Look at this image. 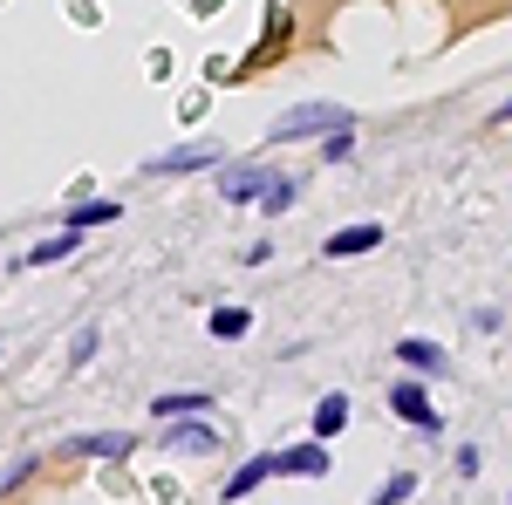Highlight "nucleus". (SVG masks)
Wrapping results in <instances>:
<instances>
[{
  "label": "nucleus",
  "instance_id": "9",
  "mask_svg": "<svg viewBox=\"0 0 512 505\" xmlns=\"http://www.w3.org/2000/svg\"><path fill=\"white\" fill-rule=\"evenodd\" d=\"M198 164H219V151H205V144H198V151H171V157H151V164H144V171H198Z\"/></svg>",
  "mask_w": 512,
  "mask_h": 505
},
{
  "label": "nucleus",
  "instance_id": "17",
  "mask_svg": "<svg viewBox=\"0 0 512 505\" xmlns=\"http://www.w3.org/2000/svg\"><path fill=\"white\" fill-rule=\"evenodd\" d=\"M287 205H294V185H287V178H274V185H267V212H274V219H280Z\"/></svg>",
  "mask_w": 512,
  "mask_h": 505
},
{
  "label": "nucleus",
  "instance_id": "1",
  "mask_svg": "<svg viewBox=\"0 0 512 505\" xmlns=\"http://www.w3.org/2000/svg\"><path fill=\"white\" fill-rule=\"evenodd\" d=\"M349 123V110H335V103H301V110H287V117H274V144H294V137H315V130H342Z\"/></svg>",
  "mask_w": 512,
  "mask_h": 505
},
{
  "label": "nucleus",
  "instance_id": "8",
  "mask_svg": "<svg viewBox=\"0 0 512 505\" xmlns=\"http://www.w3.org/2000/svg\"><path fill=\"white\" fill-rule=\"evenodd\" d=\"M76 253V226L69 233H55V239H41V246H28V260L21 267H55V260H69Z\"/></svg>",
  "mask_w": 512,
  "mask_h": 505
},
{
  "label": "nucleus",
  "instance_id": "11",
  "mask_svg": "<svg viewBox=\"0 0 512 505\" xmlns=\"http://www.w3.org/2000/svg\"><path fill=\"white\" fill-rule=\"evenodd\" d=\"M267 185H274V178H260V171H233V178H226V198L246 205V198H267Z\"/></svg>",
  "mask_w": 512,
  "mask_h": 505
},
{
  "label": "nucleus",
  "instance_id": "10",
  "mask_svg": "<svg viewBox=\"0 0 512 505\" xmlns=\"http://www.w3.org/2000/svg\"><path fill=\"white\" fill-rule=\"evenodd\" d=\"M130 444H137V437H76V444H69V451H82V458H123V451H130Z\"/></svg>",
  "mask_w": 512,
  "mask_h": 505
},
{
  "label": "nucleus",
  "instance_id": "15",
  "mask_svg": "<svg viewBox=\"0 0 512 505\" xmlns=\"http://www.w3.org/2000/svg\"><path fill=\"white\" fill-rule=\"evenodd\" d=\"M110 219H123L117 205H76V212H69V226H76V233H89V226H110Z\"/></svg>",
  "mask_w": 512,
  "mask_h": 505
},
{
  "label": "nucleus",
  "instance_id": "2",
  "mask_svg": "<svg viewBox=\"0 0 512 505\" xmlns=\"http://www.w3.org/2000/svg\"><path fill=\"white\" fill-rule=\"evenodd\" d=\"M390 410H396V417H403V424L431 430V437H437V430H444V424H437V410H431V396H424V389H417V383H390Z\"/></svg>",
  "mask_w": 512,
  "mask_h": 505
},
{
  "label": "nucleus",
  "instance_id": "18",
  "mask_svg": "<svg viewBox=\"0 0 512 505\" xmlns=\"http://www.w3.org/2000/svg\"><path fill=\"white\" fill-rule=\"evenodd\" d=\"M349 144H355L349 123H342V130H328V164H342V157H349Z\"/></svg>",
  "mask_w": 512,
  "mask_h": 505
},
{
  "label": "nucleus",
  "instance_id": "4",
  "mask_svg": "<svg viewBox=\"0 0 512 505\" xmlns=\"http://www.w3.org/2000/svg\"><path fill=\"white\" fill-rule=\"evenodd\" d=\"M396 362L403 369H424V376H444V349L437 342H396Z\"/></svg>",
  "mask_w": 512,
  "mask_h": 505
},
{
  "label": "nucleus",
  "instance_id": "13",
  "mask_svg": "<svg viewBox=\"0 0 512 505\" xmlns=\"http://www.w3.org/2000/svg\"><path fill=\"white\" fill-rule=\"evenodd\" d=\"M410 492H417V478H410V471H390V478L376 485V499H369V505H396V499H410Z\"/></svg>",
  "mask_w": 512,
  "mask_h": 505
},
{
  "label": "nucleus",
  "instance_id": "16",
  "mask_svg": "<svg viewBox=\"0 0 512 505\" xmlns=\"http://www.w3.org/2000/svg\"><path fill=\"white\" fill-rule=\"evenodd\" d=\"M151 410H158V417H198V410H205V396H158Z\"/></svg>",
  "mask_w": 512,
  "mask_h": 505
},
{
  "label": "nucleus",
  "instance_id": "5",
  "mask_svg": "<svg viewBox=\"0 0 512 505\" xmlns=\"http://www.w3.org/2000/svg\"><path fill=\"white\" fill-rule=\"evenodd\" d=\"M321 471H328V451L321 444H301V451L280 458V478H321Z\"/></svg>",
  "mask_w": 512,
  "mask_h": 505
},
{
  "label": "nucleus",
  "instance_id": "14",
  "mask_svg": "<svg viewBox=\"0 0 512 505\" xmlns=\"http://www.w3.org/2000/svg\"><path fill=\"white\" fill-rule=\"evenodd\" d=\"M171 437H178L185 451H212V444H219V437H212V424H198V417H185V424L171 430Z\"/></svg>",
  "mask_w": 512,
  "mask_h": 505
},
{
  "label": "nucleus",
  "instance_id": "19",
  "mask_svg": "<svg viewBox=\"0 0 512 505\" xmlns=\"http://www.w3.org/2000/svg\"><path fill=\"white\" fill-rule=\"evenodd\" d=\"M499 117H512V96H506V103H499Z\"/></svg>",
  "mask_w": 512,
  "mask_h": 505
},
{
  "label": "nucleus",
  "instance_id": "7",
  "mask_svg": "<svg viewBox=\"0 0 512 505\" xmlns=\"http://www.w3.org/2000/svg\"><path fill=\"white\" fill-rule=\"evenodd\" d=\"M274 471H280V458H246V465L233 471V485H226V499H246V492H253L260 478H274Z\"/></svg>",
  "mask_w": 512,
  "mask_h": 505
},
{
  "label": "nucleus",
  "instance_id": "6",
  "mask_svg": "<svg viewBox=\"0 0 512 505\" xmlns=\"http://www.w3.org/2000/svg\"><path fill=\"white\" fill-rule=\"evenodd\" d=\"M342 424H349V396L335 389V396L315 403V437H342Z\"/></svg>",
  "mask_w": 512,
  "mask_h": 505
},
{
  "label": "nucleus",
  "instance_id": "3",
  "mask_svg": "<svg viewBox=\"0 0 512 505\" xmlns=\"http://www.w3.org/2000/svg\"><path fill=\"white\" fill-rule=\"evenodd\" d=\"M369 246H383V226H349V233H328V260H355V253H369Z\"/></svg>",
  "mask_w": 512,
  "mask_h": 505
},
{
  "label": "nucleus",
  "instance_id": "12",
  "mask_svg": "<svg viewBox=\"0 0 512 505\" xmlns=\"http://www.w3.org/2000/svg\"><path fill=\"white\" fill-rule=\"evenodd\" d=\"M246 328H253V314H246V308H219V314H212V335H219V342H239Z\"/></svg>",
  "mask_w": 512,
  "mask_h": 505
}]
</instances>
